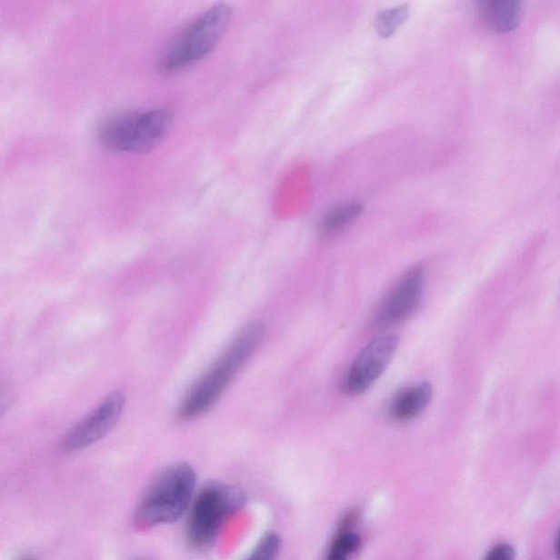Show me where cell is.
I'll use <instances>...</instances> for the list:
<instances>
[{
  "label": "cell",
  "mask_w": 560,
  "mask_h": 560,
  "mask_svg": "<svg viewBox=\"0 0 560 560\" xmlns=\"http://www.w3.org/2000/svg\"><path fill=\"white\" fill-rule=\"evenodd\" d=\"M265 326L261 322H253L242 331L229 348L222 355L213 367L196 381L181 404L179 415L182 419L191 420L206 414L236 374L260 346Z\"/></svg>",
  "instance_id": "cell-1"
},
{
  "label": "cell",
  "mask_w": 560,
  "mask_h": 560,
  "mask_svg": "<svg viewBox=\"0 0 560 560\" xmlns=\"http://www.w3.org/2000/svg\"><path fill=\"white\" fill-rule=\"evenodd\" d=\"M196 473L181 463L160 474L150 485L137 505L136 521L140 525H171L187 515L196 496Z\"/></svg>",
  "instance_id": "cell-2"
},
{
  "label": "cell",
  "mask_w": 560,
  "mask_h": 560,
  "mask_svg": "<svg viewBox=\"0 0 560 560\" xmlns=\"http://www.w3.org/2000/svg\"><path fill=\"white\" fill-rule=\"evenodd\" d=\"M233 10L228 5H216L192 21L171 43L160 58V73L171 74L202 61L218 45L227 31Z\"/></svg>",
  "instance_id": "cell-3"
},
{
  "label": "cell",
  "mask_w": 560,
  "mask_h": 560,
  "mask_svg": "<svg viewBox=\"0 0 560 560\" xmlns=\"http://www.w3.org/2000/svg\"><path fill=\"white\" fill-rule=\"evenodd\" d=\"M174 120V112L168 109L117 115L104 123L99 139L105 147L115 152L148 153L168 136Z\"/></svg>",
  "instance_id": "cell-4"
},
{
  "label": "cell",
  "mask_w": 560,
  "mask_h": 560,
  "mask_svg": "<svg viewBox=\"0 0 560 560\" xmlns=\"http://www.w3.org/2000/svg\"><path fill=\"white\" fill-rule=\"evenodd\" d=\"M238 489L209 484L196 494L187 513L186 538L194 548L209 547L216 541L228 516L244 504Z\"/></svg>",
  "instance_id": "cell-5"
},
{
  "label": "cell",
  "mask_w": 560,
  "mask_h": 560,
  "mask_svg": "<svg viewBox=\"0 0 560 560\" xmlns=\"http://www.w3.org/2000/svg\"><path fill=\"white\" fill-rule=\"evenodd\" d=\"M395 335H385L371 341L355 358L343 381V390L349 395L368 391L385 373L398 347Z\"/></svg>",
  "instance_id": "cell-6"
},
{
  "label": "cell",
  "mask_w": 560,
  "mask_h": 560,
  "mask_svg": "<svg viewBox=\"0 0 560 560\" xmlns=\"http://www.w3.org/2000/svg\"><path fill=\"white\" fill-rule=\"evenodd\" d=\"M124 404L125 396L122 392L111 393L93 413L70 430L63 441V449L67 452L83 450L104 439L120 419Z\"/></svg>",
  "instance_id": "cell-7"
},
{
  "label": "cell",
  "mask_w": 560,
  "mask_h": 560,
  "mask_svg": "<svg viewBox=\"0 0 560 560\" xmlns=\"http://www.w3.org/2000/svg\"><path fill=\"white\" fill-rule=\"evenodd\" d=\"M424 288V268H412L382 301L375 316V325L386 328L408 319L418 308L423 299Z\"/></svg>",
  "instance_id": "cell-8"
},
{
  "label": "cell",
  "mask_w": 560,
  "mask_h": 560,
  "mask_svg": "<svg viewBox=\"0 0 560 560\" xmlns=\"http://www.w3.org/2000/svg\"><path fill=\"white\" fill-rule=\"evenodd\" d=\"M432 397L433 387L428 382L405 387L392 398L390 416L398 423L411 422L427 408Z\"/></svg>",
  "instance_id": "cell-9"
},
{
  "label": "cell",
  "mask_w": 560,
  "mask_h": 560,
  "mask_svg": "<svg viewBox=\"0 0 560 560\" xmlns=\"http://www.w3.org/2000/svg\"><path fill=\"white\" fill-rule=\"evenodd\" d=\"M481 12L490 28L505 34L519 25L522 9L518 2L496 0V2L483 3Z\"/></svg>",
  "instance_id": "cell-10"
},
{
  "label": "cell",
  "mask_w": 560,
  "mask_h": 560,
  "mask_svg": "<svg viewBox=\"0 0 560 560\" xmlns=\"http://www.w3.org/2000/svg\"><path fill=\"white\" fill-rule=\"evenodd\" d=\"M363 213V206L358 203L342 205L331 210L323 218L321 223L322 233L326 235H334L341 233L342 230L352 224L355 219Z\"/></svg>",
  "instance_id": "cell-11"
},
{
  "label": "cell",
  "mask_w": 560,
  "mask_h": 560,
  "mask_svg": "<svg viewBox=\"0 0 560 560\" xmlns=\"http://www.w3.org/2000/svg\"><path fill=\"white\" fill-rule=\"evenodd\" d=\"M362 545V538L357 532L346 529L338 533L333 541L326 560H349Z\"/></svg>",
  "instance_id": "cell-12"
},
{
  "label": "cell",
  "mask_w": 560,
  "mask_h": 560,
  "mask_svg": "<svg viewBox=\"0 0 560 560\" xmlns=\"http://www.w3.org/2000/svg\"><path fill=\"white\" fill-rule=\"evenodd\" d=\"M409 17L407 5L384 10L376 15L375 28L382 37H390Z\"/></svg>",
  "instance_id": "cell-13"
},
{
  "label": "cell",
  "mask_w": 560,
  "mask_h": 560,
  "mask_svg": "<svg viewBox=\"0 0 560 560\" xmlns=\"http://www.w3.org/2000/svg\"><path fill=\"white\" fill-rule=\"evenodd\" d=\"M280 538L275 533H268L257 544L255 551L245 560H276L280 552Z\"/></svg>",
  "instance_id": "cell-14"
},
{
  "label": "cell",
  "mask_w": 560,
  "mask_h": 560,
  "mask_svg": "<svg viewBox=\"0 0 560 560\" xmlns=\"http://www.w3.org/2000/svg\"><path fill=\"white\" fill-rule=\"evenodd\" d=\"M515 552L509 544H499L487 554L484 560H515Z\"/></svg>",
  "instance_id": "cell-15"
},
{
  "label": "cell",
  "mask_w": 560,
  "mask_h": 560,
  "mask_svg": "<svg viewBox=\"0 0 560 560\" xmlns=\"http://www.w3.org/2000/svg\"><path fill=\"white\" fill-rule=\"evenodd\" d=\"M556 554H557V557L560 560V532L557 537V542H556Z\"/></svg>",
  "instance_id": "cell-16"
}]
</instances>
